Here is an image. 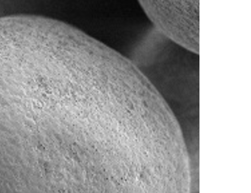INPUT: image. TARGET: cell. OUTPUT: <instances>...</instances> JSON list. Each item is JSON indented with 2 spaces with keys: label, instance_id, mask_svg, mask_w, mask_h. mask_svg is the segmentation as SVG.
I'll return each instance as SVG.
<instances>
[{
  "label": "cell",
  "instance_id": "obj_1",
  "mask_svg": "<svg viewBox=\"0 0 251 193\" xmlns=\"http://www.w3.org/2000/svg\"><path fill=\"white\" fill-rule=\"evenodd\" d=\"M142 2L160 32L191 52L199 53V1L161 0Z\"/></svg>",
  "mask_w": 251,
  "mask_h": 193
}]
</instances>
